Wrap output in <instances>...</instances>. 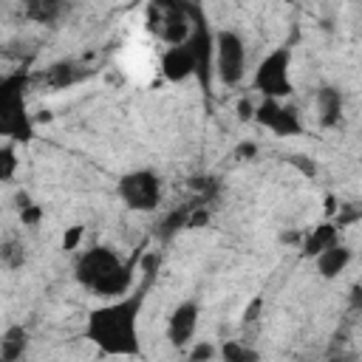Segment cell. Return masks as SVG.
Instances as JSON below:
<instances>
[{"label": "cell", "instance_id": "cell-12", "mask_svg": "<svg viewBox=\"0 0 362 362\" xmlns=\"http://www.w3.org/2000/svg\"><path fill=\"white\" fill-rule=\"evenodd\" d=\"M339 223H320L317 229H311L308 235H305V240H303V257H317L320 252H325L328 246H334L337 240H339V229H337Z\"/></svg>", "mask_w": 362, "mask_h": 362}, {"label": "cell", "instance_id": "cell-14", "mask_svg": "<svg viewBox=\"0 0 362 362\" xmlns=\"http://www.w3.org/2000/svg\"><path fill=\"white\" fill-rule=\"evenodd\" d=\"M221 359L223 362H260V354L240 339H226L221 345Z\"/></svg>", "mask_w": 362, "mask_h": 362}, {"label": "cell", "instance_id": "cell-13", "mask_svg": "<svg viewBox=\"0 0 362 362\" xmlns=\"http://www.w3.org/2000/svg\"><path fill=\"white\" fill-rule=\"evenodd\" d=\"M28 348V331L23 325H11L6 328V334L0 337V356L6 362H20L23 354Z\"/></svg>", "mask_w": 362, "mask_h": 362}, {"label": "cell", "instance_id": "cell-2", "mask_svg": "<svg viewBox=\"0 0 362 362\" xmlns=\"http://www.w3.org/2000/svg\"><path fill=\"white\" fill-rule=\"evenodd\" d=\"M74 280L85 291H90L102 300H116V297H124L127 291H133L136 263L124 260L110 246H90L76 255Z\"/></svg>", "mask_w": 362, "mask_h": 362}, {"label": "cell", "instance_id": "cell-18", "mask_svg": "<svg viewBox=\"0 0 362 362\" xmlns=\"http://www.w3.org/2000/svg\"><path fill=\"white\" fill-rule=\"evenodd\" d=\"M48 79H51V85H57V88L71 85V82H76V65H68V62H62V65H51Z\"/></svg>", "mask_w": 362, "mask_h": 362}, {"label": "cell", "instance_id": "cell-21", "mask_svg": "<svg viewBox=\"0 0 362 362\" xmlns=\"http://www.w3.org/2000/svg\"><path fill=\"white\" fill-rule=\"evenodd\" d=\"M0 362H6V359H3V356H0Z\"/></svg>", "mask_w": 362, "mask_h": 362}, {"label": "cell", "instance_id": "cell-15", "mask_svg": "<svg viewBox=\"0 0 362 362\" xmlns=\"http://www.w3.org/2000/svg\"><path fill=\"white\" fill-rule=\"evenodd\" d=\"M20 144H11V141H0V184H8L17 170H20V153H17Z\"/></svg>", "mask_w": 362, "mask_h": 362}, {"label": "cell", "instance_id": "cell-4", "mask_svg": "<svg viewBox=\"0 0 362 362\" xmlns=\"http://www.w3.org/2000/svg\"><path fill=\"white\" fill-rule=\"evenodd\" d=\"M291 62H294V51L288 45H277L272 48L252 74V90L260 99H274V102H286L294 93V76H291Z\"/></svg>", "mask_w": 362, "mask_h": 362}, {"label": "cell", "instance_id": "cell-19", "mask_svg": "<svg viewBox=\"0 0 362 362\" xmlns=\"http://www.w3.org/2000/svg\"><path fill=\"white\" fill-rule=\"evenodd\" d=\"M212 356H215V345H209V342H192L189 354H187L189 362H209Z\"/></svg>", "mask_w": 362, "mask_h": 362}, {"label": "cell", "instance_id": "cell-3", "mask_svg": "<svg viewBox=\"0 0 362 362\" xmlns=\"http://www.w3.org/2000/svg\"><path fill=\"white\" fill-rule=\"evenodd\" d=\"M25 88L28 79L23 74L0 79V141L28 144L34 139V116L28 113Z\"/></svg>", "mask_w": 362, "mask_h": 362}, {"label": "cell", "instance_id": "cell-20", "mask_svg": "<svg viewBox=\"0 0 362 362\" xmlns=\"http://www.w3.org/2000/svg\"><path fill=\"white\" fill-rule=\"evenodd\" d=\"M82 238V229H74L71 235H65V249H74L76 246V240Z\"/></svg>", "mask_w": 362, "mask_h": 362}, {"label": "cell", "instance_id": "cell-10", "mask_svg": "<svg viewBox=\"0 0 362 362\" xmlns=\"http://www.w3.org/2000/svg\"><path fill=\"white\" fill-rule=\"evenodd\" d=\"M314 113L322 127H339L345 116V96L337 85H322L314 93Z\"/></svg>", "mask_w": 362, "mask_h": 362}, {"label": "cell", "instance_id": "cell-6", "mask_svg": "<svg viewBox=\"0 0 362 362\" xmlns=\"http://www.w3.org/2000/svg\"><path fill=\"white\" fill-rule=\"evenodd\" d=\"M116 195L119 201L133 209V212H156L164 195V181L156 170L150 167H139V170H127L119 175L116 181Z\"/></svg>", "mask_w": 362, "mask_h": 362}, {"label": "cell", "instance_id": "cell-16", "mask_svg": "<svg viewBox=\"0 0 362 362\" xmlns=\"http://www.w3.org/2000/svg\"><path fill=\"white\" fill-rule=\"evenodd\" d=\"M25 14L37 23H54L59 14H62V6L59 3H51V0H34L25 6Z\"/></svg>", "mask_w": 362, "mask_h": 362}, {"label": "cell", "instance_id": "cell-5", "mask_svg": "<svg viewBox=\"0 0 362 362\" xmlns=\"http://www.w3.org/2000/svg\"><path fill=\"white\" fill-rule=\"evenodd\" d=\"M249 51L246 40L235 28H218L212 31V76L223 88H238L246 79Z\"/></svg>", "mask_w": 362, "mask_h": 362}, {"label": "cell", "instance_id": "cell-8", "mask_svg": "<svg viewBox=\"0 0 362 362\" xmlns=\"http://www.w3.org/2000/svg\"><path fill=\"white\" fill-rule=\"evenodd\" d=\"M252 119H255L260 127H266V130H272L274 136H283V139H286V136H300V133H303L300 113H297L291 105H286V102L260 99V105L255 107Z\"/></svg>", "mask_w": 362, "mask_h": 362}, {"label": "cell", "instance_id": "cell-11", "mask_svg": "<svg viewBox=\"0 0 362 362\" xmlns=\"http://www.w3.org/2000/svg\"><path fill=\"white\" fill-rule=\"evenodd\" d=\"M351 263H354V249L345 246L342 240H337L334 246H328L325 252H320V255L314 257V269H317V274L325 277V280L339 277L342 272H348Z\"/></svg>", "mask_w": 362, "mask_h": 362}, {"label": "cell", "instance_id": "cell-9", "mask_svg": "<svg viewBox=\"0 0 362 362\" xmlns=\"http://www.w3.org/2000/svg\"><path fill=\"white\" fill-rule=\"evenodd\" d=\"M161 74L167 82H187L189 76H195V57L187 42L161 51Z\"/></svg>", "mask_w": 362, "mask_h": 362}, {"label": "cell", "instance_id": "cell-17", "mask_svg": "<svg viewBox=\"0 0 362 362\" xmlns=\"http://www.w3.org/2000/svg\"><path fill=\"white\" fill-rule=\"evenodd\" d=\"M0 260H3L8 269L23 266V263H25V246H23L20 240H6V243L0 246Z\"/></svg>", "mask_w": 362, "mask_h": 362}, {"label": "cell", "instance_id": "cell-1", "mask_svg": "<svg viewBox=\"0 0 362 362\" xmlns=\"http://www.w3.org/2000/svg\"><path fill=\"white\" fill-rule=\"evenodd\" d=\"M144 300H147V286H139L124 297L105 300L102 305L90 308L85 320V337L105 356H122V359L139 356L141 354L139 320H141Z\"/></svg>", "mask_w": 362, "mask_h": 362}, {"label": "cell", "instance_id": "cell-7", "mask_svg": "<svg viewBox=\"0 0 362 362\" xmlns=\"http://www.w3.org/2000/svg\"><path fill=\"white\" fill-rule=\"evenodd\" d=\"M201 325V303L195 297L181 300L167 317V342L173 348H189Z\"/></svg>", "mask_w": 362, "mask_h": 362}]
</instances>
